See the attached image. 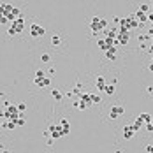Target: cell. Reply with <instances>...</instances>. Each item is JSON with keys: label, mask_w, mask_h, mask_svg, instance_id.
<instances>
[{"label": "cell", "mask_w": 153, "mask_h": 153, "mask_svg": "<svg viewBox=\"0 0 153 153\" xmlns=\"http://www.w3.org/2000/svg\"><path fill=\"white\" fill-rule=\"evenodd\" d=\"M107 28V19H104V18H92V21H90V30L93 32V35H97L99 32H104Z\"/></svg>", "instance_id": "obj_1"}, {"label": "cell", "mask_w": 153, "mask_h": 153, "mask_svg": "<svg viewBox=\"0 0 153 153\" xmlns=\"http://www.w3.org/2000/svg\"><path fill=\"white\" fill-rule=\"evenodd\" d=\"M23 28H25V19H23V16H19L18 19L11 21V27H9V30H7V34H9V35H16V34H19V32H23Z\"/></svg>", "instance_id": "obj_2"}, {"label": "cell", "mask_w": 153, "mask_h": 153, "mask_svg": "<svg viewBox=\"0 0 153 153\" xmlns=\"http://www.w3.org/2000/svg\"><path fill=\"white\" fill-rule=\"evenodd\" d=\"M4 109H5V120H18L21 116V113L18 111V107L14 104H9V102H4Z\"/></svg>", "instance_id": "obj_3"}, {"label": "cell", "mask_w": 153, "mask_h": 153, "mask_svg": "<svg viewBox=\"0 0 153 153\" xmlns=\"http://www.w3.org/2000/svg\"><path fill=\"white\" fill-rule=\"evenodd\" d=\"M128 39H130V34L127 30H121L118 32V37H116V42H118V46H127L128 44Z\"/></svg>", "instance_id": "obj_4"}, {"label": "cell", "mask_w": 153, "mask_h": 153, "mask_svg": "<svg viewBox=\"0 0 153 153\" xmlns=\"http://www.w3.org/2000/svg\"><path fill=\"white\" fill-rule=\"evenodd\" d=\"M44 27H40L39 23H32L30 25V35L32 37H42V35H44Z\"/></svg>", "instance_id": "obj_5"}, {"label": "cell", "mask_w": 153, "mask_h": 153, "mask_svg": "<svg viewBox=\"0 0 153 153\" xmlns=\"http://www.w3.org/2000/svg\"><path fill=\"white\" fill-rule=\"evenodd\" d=\"M49 134H51V139H60V137H63V134H62V127L58 125V123H55V125H49Z\"/></svg>", "instance_id": "obj_6"}, {"label": "cell", "mask_w": 153, "mask_h": 153, "mask_svg": "<svg viewBox=\"0 0 153 153\" xmlns=\"http://www.w3.org/2000/svg\"><path fill=\"white\" fill-rule=\"evenodd\" d=\"M123 113H125V107H123V106H113L111 111H109V118H111V120H116V118L121 116Z\"/></svg>", "instance_id": "obj_7"}, {"label": "cell", "mask_w": 153, "mask_h": 153, "mask_svg": "<svg viewBox=\"0 0 153 153\" xmlns=\"http://www.w3.org/2000/svg\"><path fill=\"white\" fill-rule=\"evenodd\" d=\"M34 83L37 86H40V88H48V86L51 84V79L48 76H44V78H34Z\"/></svg>", "instance_id": "obj_8"}, {"label": "cell", "mask_w": 153, "mask_h": 153, "mask_svg": "<svg viewBox=\"0 0 153 153\" xmlns=\"http://www.w3.org/2000/svg\"><path fill=\"white\" fill-rule=\"evenodd\" d=\"M58 125L62 127V134H63V136H69V132H71V125H69V120H67V118H62V120L58 121Z\"/></svg>", "instance_id": "obj_9"}, {"label": "cell", "mask_w": 153, "mask_h": 153, "mask_svg": "<svg viewBox=\"0 0 153 153\" xmlns=\"http://www.w3.org/2000/svg\"><path fill=\"white\" fill-rule=\"evenodd\" d=\"M134 136H136V132L132 130V125H125V127H123V137L128 141V139H132Z\"/></svg>", "instance_id": "obj_10"}, {"label": "cell", "mask_w": 153, "mask_h": 153, "mask_svg": "<svg viewBox=\"0 0 153 153\" xmlns=\"http://www.w3.org/2000/svg\"><path fill=\"white\" fill-rule=\"evenodd\" d=\"M79 102L90 107V106H92V93H84V92H83V93L79 95Z\"/></svg>", "instance_id": "obj_11"}, {"label": "cell", "mask_w": 153, "mask_h": 153, "mask_svg": "<svg viewBox=\"0 0 153 153\" xmlns=\"http://www.w3.org/2000/svg\"><path fill=\"white\" fill-rule=\"evenodd\" d=\"M106 79L102 76H97V81H95V86H97V92H104L106 90Z\"/></svg>", "instance_id": "obj_12"}, {"label": "cell", "mask_w": 153, "mask_h": 153, "mask_svg": "<svg viewBox=\"0 0 153 153\" xmlns=\"http://www.w3.org/2000/svg\"><path fill=\"white\" fill-rule=\"evenodd\" d=\"M134 18L139 21V23H144V21H148V14H144V12H141V11H137V12L134 14Z\"/></svg>", "instance_id": "obj_13"}, {"label": "cell", "mask_w": 153, "mask_h": 153, "mask_svg": "<svg viewBox=\"0 0 153 153\" xmlns=\"http://www.w3.org/2000/svg\"><path fill=\"white\" fill-rule=\"evenodd\" d=\"M116 51H118V48H111L109 51H106V56L111 60V62H115L116 60Z\"/></svg>", "instance_id": "obj_14"}, {"label": "cell", "mask_w": 153, "mask_h": 153, "mask_svg": "<svg viewBox=\"0 0 153 153\" xmlns=\"http://www.w3.org/2000/svg\"><path fill=\"white\" fill-rule=\"evenodd\" d=\"M2 127H4V128H9V130H14V128H16V121H12V120H4Z\"/></svg>", "instance_id": "obj_15"}, {"label": "cell", "mask_w": 153, "mask_h": 153, "mask_svg": "<svg viewBox=\"0 0 153 153\" xmlns=\"http://www.w3.org/2000/svg\"><path fill=\"white\" fill-rule=\"evenodd\" d=\"M141 127H143V121H141L139 118H136V121L132 123V130H134V132L137 134V132H139V130H141Z\"/></svg>", "instance_id": "obj_16"}, {"label": "cell", "mask_w": 153, "mask_h": 153, "mask_svg": "<svg viewBox=\"0 0 153 153\" xmlns=\"http://www.w3.org/2000/svg\"><path fill=\"white\" fill-rule=\"evenodd\" d=\"M137 118H139V120H141L143 123H151V116H150L148 113H141V115H139Z\"/></svg>", "instance_id": "obj_17"}, {"label": "cell", "mask_w": 153, "mask_h": 153, "mask_svg": "<svg viewBox=\"0 0 153 153\" xmlns=\"http://www.w3.org/2000/svg\"><path fill=\"white\" fill-rule=\"evenodd\" d=\"M100 102H102V97H100L99 93H92V106L100 104Z\"/></svg>", "instance_id": "obj_18"}, {"label": "cell", "mask_w": 153, "mask_h": 153, "mask_svg": "<svg viewBox=\"0 0 153 153\" xmlns=\"http://www.w3.org/2000/svg\"><path fill=\"white\" fill-rule=\"evenodd\" d=\"M104 93H107V95H113V93H115V83H111V84H106V90H104Z\"/></svg>", "instance_id": "obj_19"}, {"label": "cell", "mask_w": 153, "mask_h": 153, "mask_svg": "<svg viewBox=\"0 0 153 153\" xmlns=\"http://www.w3.org/2000/svg\"><path fill=\"white\" fill-rule=\"evenodd\" d=\"M139 11H141V12H144V14H150V12H151L150 4H141V5H139Z\"/></svg>", "instance_id": "obj_20"}, {"label": "cell", "mask_w": 153, "mask_h": 153, "mask_svg": "<svg viewBox=\"0 0 153 153\" xmlns=\"http://www.w3.org/2000/svg\"><path fill=\"white\" fill-rule=\"evenodd\" d=\"M51 95H53V99H55V100H58V102H60V100L63 99V95H62V93H60L58 90H55V88L51 90Z\"/></svg>", "instance_id": "obj_21"}, {"label": "cell", "mask_w": 153, "mask_h": 153, "mask_svg": "<svg viewBox=\"0 0 153 153\" xmlns=\"http://www.w3.org/2000/svg\"><path fill=\"white\" fill-rule=\"evenodd\" d=\"M60 42H62L60 35H56V34H55V35L51 37V44H53V46H60Z\"/></svg>", "instance_id": "obj_22"}, {"label": "cell", "mask_w": 153, "mask_h": 153, "mask_svg": "<svg viewBox=\"0 0 153 153\" xmlns=\"http://www.w3.org/2000/svg\"><path fill=\"white\" fill-rule=\"evenodd\" d=\"M16 107H18V111L23 115L25 111H27V104H23V102H19V104H16Z\"/></svg>", "instance_id": "obj_23"}, {"label": "cell", "mask_w": 153, "mask_h": 153, "mask_svg": "<svg viewBox=\"0 0 153 153\" xmlns=\"http://www.w3.org/2000/svg\"><path fill=\"white\" fill-rule=\"evenodd\" d=\"M14 121H16V127H23V125L27 123V121H25V118H23V115H21L18 120H14Z\"/></svg>", "instance_id": "obj_24"}, {"label": "cell", "mask_w": 153, "mask_h": 153, "mask_svg": "<svg viewBox=\"0 0 153 153\" xmlns=\"http://www.w3.org/2000/svg\"><path fill=\"white\" fill-rule=\"evenodd\" d=\"M51 60V56H49V53H42L40 55V62H44V63H48Z\"/></svg>", "instance_id": "obj_25"}, {"label": "cell", "mask_w": 153, "mask_h": 153, "mask_svg": "<svg viewBox=\"0 0 153 153\" xmlns=\"http://www.w3.org/2000/svg\"><path fill=\"white\" fill-rule=\"evenodd\" d=\"M44 76H46L44 71H35V78H44Z\"/></svg>", "instance_id": "obj_26"}, {"label": "cell", "mask_w": 153, "mask_h": 153, "mask_svg": "<svg viewBox=\"0 0 153 153\" xmlns=\"http://www.w3.org/2000/svg\"><path fill=\"white\" fill-rule=\"evenodd\" d=\"M0 120H5V109H0Z\"/></svg>", "instance_id": "obj_27"}, {"label": "cell", "mask_w": 153, "mask_h": 153, "mask_svg": "<svg viewBox=\"0 0 153 153\" xmlns=\"http://www.w3.org/2000/svg\"><path fill=\"white\" fill-rule=\"evenodd\" d=\"M146 130L148 132H153V123H146Z\"/></svg>", "instance_id": "obj_28"}, {"label": "cell", "mask_w": 153, "mask_h": 153, "mask_svg": "<svg viewBox=\"0 0 153 153\" xmlns=\"http://www.w3.org/2000/svg\"><path fill=\"white\" fill-rule=\"evenodd\" d=\"M146 153H153V144H148L146 146Z\"/></svg>", "instance_id": "obj_29"}, {"label": "cell", "mask_w": 153, "mask_h": 153, "mask_svg": "<svg viewBox=\"0 0 153 153\" xmlns=\"http://www.w3.org/2000/svg\"><path fill=\"white\" fill-rule=\"evenodd\" d=\"M113 21H115V25H120V21H121V18H118V16H115V18H113Z\"/></svg>", "instance_id": "obj_30"}, {"label": "cell", "mask_w": 153, "mask_h": 153, "mask_svg": "<svg viewBox=\"0 0 153 153\" xmlns=\"http://www.w3.org/2000/svg\"><path fill=\"white\" fill-rule=\"evenodd\" d=\"M146 92H148L150 95H153V86H148V88H146Z\"/></svg>", "instance_id": "obj_31"}, {"label": "cell", "mask_w": 153, "mask_h": 153, "mask_svg": "<svg viewBox=\"0 0 153 153\" xmlns=\"http://www.w3.org/2000/svg\"><path fill=\"white\" fill-rule=\"evenodd\" d=\"M148 21H151V23H153V12H150V14H148Z\"/></svg>", "instance_id": "obj_32"}, {"label": "cell", "mask_w": 153, "mask_h": 153, "mask_svg": "<svg viewBox=\"0 0 153 153\" xmlns=\"http://www.w3.org/2000/svg\"><path fill=\"white\" fill-rule=\"evenodd\" d=\"M148 69H150V71H151V72H153V62H151V63H150V67H148Z\"/></svg>", "instance_id": "obj_33"}, {"label": "cell", "mask_w": 153, "mask_h": 153, "mask_svg": "<svg viewBox=\"0 0 153 153\" xmlns=\"http://www.w3.org/2000/svg\"><path fill=\"white\" fill-rule=\"evenodd\" d=\"M150 9H151V12H153V4H151V5H150Z\"/></svg>", "instance_id": "obj_34"}, {"label": "cell", "mask_w": 153, "mask_h": 153, "mask_svg": "<svg viewBox=\"0 0 153 153\" xmlns=\"http://www.w3.org/2000/svg\"><path fill=\"white\" fill-rule=\"evenodd\" d=\"M2 97H4V93H2V92H0V99H2Z\"/></svg>", "instance_id": "obj_35"}, {"label": "cell", "mask_w": 153, "mask_h": 153, "mask_svg": "<svg viewBox=\"0 0 153 153\" xmlns=\"http://www.w3.org/2000/svg\"><path fill=\"white\" fill-rule=\"evenodd\" d=\"M2 153H9V151H7V150H4V151H2Z\"/></svg>", "instance_id": "obj_36"}]
</instances>
